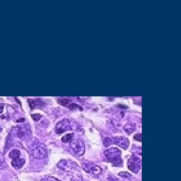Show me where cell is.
I'll return each instance as SVG.
<instances>
[{"label": "cell", "mask_w": 181, "mask_h": 181, "mask_svg": "<svg viewBox=\"0 0 181 181\" xmlns=\"http://www.w3.org/2000/svg\"><path fill=\"white\" fill-rule=\"evenodd\" d=\"M106 157L110 161L112 164H121V158H120V154L121 152L116 148L109 149L108 150L105 152Z\"/></svg>", "instance_id": "6da1fadb"}, {"label": "cell", "mask_w": 181, "mask_h": 181, "mask_svg": "<svg viewBox=\"0 0 181 181\" xmlns=\"http://www.w3.org/2000/svg\"><path fill=\"white\" fill-rule=\"evenodd\" d=\"M72 148L73 151L75 152V154H78V155L81 156L83 155L85 151V146L84 144L82 141L80 140H75L73 141L72 144H71Z\"/></svg>", "instance_id": "7a4b0ae2"}, {"label": "cell", "mask_w": 181, "mask_h": 181, "mask_svg": "<svg viewBox=\"0 0 181 181\" xmlns=\"http://www.w3.org/2000/svg\"><path fill=\"white\" fill-rule=\"evenodd\" d=\"M83 168L86 172L90 173L94 175H98L101 173V169L98 166H97L96 164H92V163H83Z\"/></svg>", "instance_id": "3957f363"}, {"label": "cell", "mask_w": 181, "mask_h": 181, "mask_svg": "<svg viewBox=\"0 0 181 181\" xmlns=\"http://www.w3.org/2000/svg\"><path fill=\"white\" fill-rule=\"evenodd\" d=\"M140 159L136 157H132L128 161V168L134 173H137L140 169Z\"/></svg>", "instance_id": "277c9868"}, {"label": "cell", "mask_w": 181, "mask_h": 181, "mask_svg": "<svg viewBox=\"0 0 181 181\" xmlns=\"http://www.w3.org/2000/svg\"><path fill=\"white\" fill-rule=\"evenodd\" d=\"M33 155L34 157L38 159L43 158L46 155V152L43 147H40L39 146H35L33 148Z\"/></svg>", "instance_id": "5b68a950"}, {"label": "cell", "mask_w": 181, "mask_h": 181, "mask_svg": "<svg viewBox=\"0 0 181 181\" xmlns=\"http://www.w3.org/2000/svg\"><path fill=\"white\" fill-rule=\"evenodd\" d=\"M68 126H69V122L66 120H63L57 125L56 132L58 134L64 132L68 129Z\"/></svg>", "instance_id": "8992f818"}, {"label": "cell", "mask_w": 181, "mask_h": 181, "mask_svg": "<svg viewBox=\"0 0 181 181\" xmlns=\"http://www.w3.org/2000/svg\"><path fill=\"white\" fill-rule=\"evenodd\" d=\"M25 164V160L23 159H21L20 157L17 159L12 160V166L16 169H20L23 167Z\"/></svg>", "instance_id": "52a82bcc"}, {"label": "cell", "mask_w": 181, "mask_h": 181, "mask_svg": "<svg viewBox=\"0 0 181 181\" xmlns=\"http://www.w3.org/2000/svg\"><path fill=\"white\" fill-rule=\"evenodd\" d=\"M20 155H21V152L19 150H17V149H14V150H13L10 152L9 154V156L10 159H12V160H13V159L19 158V157H20Z\"/></svg>", "instance_id": "ba28073f"}, {"label": "cell", "mask_w": 181, "mask_h": 181, "mask_svg": "<svg viewBox=\"0 0 181 181\" xmlns=\"http://www.w3.org/2000/svg\"><path fill=\"white\" fill-rule=\"evenodd\" d=\"M6 167H7L6 161H5L3 155L0 153V169H5Z\"/></svg>", "instance_id": "9c48e42d"}, {"label": "cell", "mask_w": 181, "mask_h": 181, "mask_svg": "<svg viewBox=\"0 0 181 181\" xmlns=\"http://www.w3.org/2000/svg\"><path fill=\"white\" fill-rule=\"evenodd\" d=\"M135 125H127L125 127V131L127 132H128L129 134H131L132 132H134V130H135Z\"/></svg>", "instance_id": "30bf717a"}, {"label": "cell", "mask_w": 181, "mask_h": 181, "mask_svg": "<svg viewBox=\"0 0 181 181\" xmlns=\"http://www.w3.org/2000/svg\"><path fill=\"white\" fill-rule=\"evenodd\" d=\"M72 134H69V135L64 136V137H62V140L64 141V142H67V141H69L72 140Z\"/></svg>", "instance_id": "8fae6325"}, {"label": "cell", "mask_w": 181, "mask_h": 181, "mask_svg": "<svg viewBox=\"0 0 181 181\" xmlns=\"http://www.w3.org/2000/svg\"><path fill=\"white\" fill-rule=\"evenodd\" d=\"M58 103L62 105L63 106H66L69 103V101L67 98H62V99H59L58 100Z\"/></svg>", "instance_id": "7c38bea8"}, {"label": "cell", "mask_w": 181, "mask_h": 181, "mask_svg": "<svg viewBox=\"0 0 181 181\" xmlns=\"http://www.w3.org/2000/svg\"><path fill=\"white\" fill-rule=\"evenodd\" d=\"M32 116V117L33 118V120H35V121H37V120H38L40 118V115H39V114H34V115H31Z\"/></svg>", "instance_id": "4fadbf2b"}, {"label": "cell", "mask_w": 181, "mask_h": 181, "mask_svg": "<svg viewBox=\"0 0 181 181\" xmlns=\"http://www.w3.org/2000/svg\"><path fill=\"white\" fill-rule=\"evenodd\" d=\"M135 140H137L138 141H141V135H137L135 136Z\"/></svg>", "instance_id": "5bb4252c"}, {"label": "cell", "mask_w": 181, "mask_h": 181, "mask_svg": "<svg viewBox=\"0 0 181 181\" xmlns=\"http://www.w3.org/2000/svg\"><path fill=\"white\" fill-rule=\"evenodd\" d=\"M28 101H29L30 107H31V108H33L34 106H35V103H34V101L33 100H31V99H29V100H28Z\"/></svg>", "instance_id": "9a60e30c"}]
</instances>
